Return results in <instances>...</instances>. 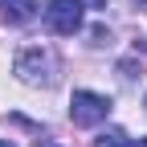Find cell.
Segmentation results:
<instances>
[{"instance_id":"cell-3","label":"cell","mask_w":147,"mask_h":147,"mask_svg":"<svg viewBox=\"0 0 147 147\" xmlns=\"http://www.w3.org/2000/svg\"><path fill=\"white\" fill-rule=\"evenodd\" d=\"M45 25H49V33H57V37L82 33V25H86L82 0H49V4H45Z\"/></svg>"},{"instance_id":"cell-10","label":"cell","mask_w":147,"mask_h":147,"mask_svg":"<svg viewBox=\"0 0 147 147\" xmlns=\"http://www.w3.org/2000/svg\"><path fill=\"white\" fill-rule=\"evenodd\" d=\"M135 147H147V139H139V143H135Z\"/></svg>"},{"instance_id":"cell-7","label":"cell","mask_w":147,"mask_h":147,"mask_svg":"<svg viewBox=\"0 0 147 147\" xmlns=\"http://www.w3.org/2000/svg\"><path fill=\"white\" fill-rule=\"evenodd\" d=\"M0 147H16V143H12V139H0Z\"/></svg>"},{"instance_id":"cell-9","label":"cell","mask_w":147,"mask_h":147,"mask_svg":"<svg viewBox=\"0 0 147 147\" xmlns=\"http://www.w3.org/2000/svg\"><path fill=\"white\" fill-rule=\"evenodd\" d=\"M135 4H139V8H143V12H147V0H135Z\"/></svg>"},{"instance_id":"cell-1","label":"cell","mask_w":147,"mask_h":147,"mask_svg":"<svg viewBox=\"0 0 147 147\" xmlns=\"http://www.w3.org/2000/svg\"><path fill=\"white\" fill-rule=\"evenodd\" d=\"M12 74L25 86H49L57 78V61H53V53L45 45H25L16 53V61H12Z\"/></svg>"},{"instance_id":"cell-11","label":"cell","mask_w":147,"mask_h":147,"mask_svg":"<svg viewBox=\"0 0 147 147\" xmlns=\"http://www.w3.org/2000/svg\"><path fill=\"white\" fill-rule=\"evenodd\" d=\"M143 49H147V41H143Z\"/></svg>"},{"instance_id":"cell-5","label":"cell","mask_w":147,"mask_h":147,"mask_svg":"<svg viewBox=\"0 0 147 147\" xmlns=\"http://www.w3.org/2000/svg\"><path fill=\"white\" fill-rule=\"evenodd\" d=\"M94 147H135V143L127 139L123 131H106V135H98V139H94Z\"/></svg>"},{"instance_id":"cell-4","label":"cell","mask_w":147,"mask_h":147,"mask_svg":"<svg viewBox=\"0 0 147 147\" xmlns=\"http://www.w3.org/2000/svg\"><path fill=\"white\" fill-rule=\"evenodd\" d=\"M37 0H0V21L4 25H12V29H21V25H29L33 16H37Z\"/></svg>"},{"instance_id":"cell-8","label":"cell","mask_w":147,"mask_h":147,"mask_svg":"<svg viewBox=\"0 0 147 147\" xmlns=\"http://www.w3.org/2000/svg\"><path fill=\"white\" fill-rule=\"evenodd\" d=\"M90 4H94V8H102V4H106V0H90Z\"/></svg>"},{"instance_id":"cell-6","label":"cell","mask_w":147,"mask_h":147,"mask_svg":"<svg viewBox=\"0 0 147 147\" xmlns=\"http://www.w3.org/2000/svg\"><path fill=\"white\" fill-rule=\"evenodd\" d=\"M33 147H57V143H53V139H37Z\"/></svg>"},{"instance_id":"cell-2","label":"cell","mask_w":147,"mask_h":147,"mask_svg":"<svg viewBox=\"0 0 147 147\" xmlns=\"http://www.w3.org/2000/svg\"><path fill=\"white\" fill-rule=\"evenodd\" d=\"M106 115H110V98H106V94L74 90V98H69V119H74V127H98V123H106Z\"/></svg>"}]
</instances>
